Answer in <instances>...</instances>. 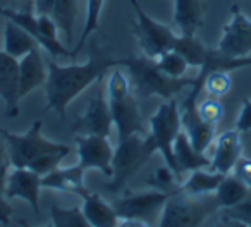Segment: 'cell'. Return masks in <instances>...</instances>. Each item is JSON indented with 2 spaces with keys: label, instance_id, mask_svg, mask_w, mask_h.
I'll return each instance as SVG.
<instances>
[{
  "label": "cell",
  "instance_id": "obj_10",
  "mask_svg": "<svg viewBox=\"0 0 251 227\" xmlns=\"http://www.w3.org/2000/svg\"><path fill=\"white\" fill-rule=\"evenodd\" d=\"M217 50L230 59L251 55V19L243 14L237 5H232L230 9V19L224 26Z\"/></svg>",
  "mask_w": 251,
  "mask_h": 227
},
{
  "label": "cell",
  "instance_id": "obj_15",
  "mask_svg": "<svg viewBox=\"0 0 251 227\" xmlns=\"http://www.w3.org/2000/svg\"><path fill=\"white\" fill-rule=\"evenodd\" d=\"M243 153L241 145V131L237 127L227 129L215 138V150L213 157L210 158V171L220 172V174H230Z\"/></svg>",
  "mask_w": 251,
  "mask_h": 227
},
{
  "label": "cell",
  "instance_id": "obj_29",
  "mask_svg": "<svg viewBox=\"0 0 251 227\" xmlns=\"http://www.w3.org/2000/svg\"><path fill=\"white\" fill-rule=\"evenodd\" d=\"M232 88V77L227 71H213L203 77V90L206 95L215 98H224Z\"/></svg>",
  "mask_w": 251,
  "mask_h": 227
},
{
  "label": "cell",
  "instance_id": "obj_11",
  "mask_svg": "<svg viewBox=\"0 0 251 227\" xmlns=\"http://www.w3.org/2000/svg\"><path fill=\"white\" fill-rule=\"evenodd\" d=\"M77 145V165L84 172L88 169H98L103 176H112V150L107 138L95 134H81L76 140Z\"/></svg>",
  "mask_w": 251,
  "mask_h": 227
},
{
  "label": "cell",
  "instance_id": "obj_7",
  "mask_svg": "<svg viewBox=\"0 0 251 227\" xmlns=\"http://www.w3.org/2000/svg\"><path fill=\"white\" fill-rule=\"evenodd\" d=\"M219 208L215 198L208 202L200 196L184 195L176 189L171 198L165 202L158 224L164 227H191L201 226L213 210Z\"/></svg>",
  "mask_w": 251,
  "mask_h": 227
},
{
  "label": "cell",
  "instance_id": "obj_16",
  "mask_svg": "<svg viewBox=\"0 0 251 227\" xmlns=\"http://www.w3.org/2000/svg\"><path fill=\"white\" fill-rule=\"evenodd\" d=\"M49 74V67L42 57L40 47L29 50L25 57L19 59V100L43 86Z\"/></svg>",
  "mask_w": 251,
  "mask_h": 227
},
{
  "label": "cell",
  "instance_id": "obj_12",
  "mask_svg": "<svg viewBox=\"0 0 251 227\" xmlns=\"http://www.w3.org/2000/svg\"><path fill=\"white\" fill-rule=\"evenodd\" d=\"M112 124L114 123H112L107 95L103 90H98V93H95L90 98L83 116L77 117V121L74 123L73 131L81 134H95V136L108 138Z\"/></svg>",
  "mask_w": 251,
  "mask_h": 227
},
{
  "label": "cell",
  "instance_id": "obj_4",
  "mask_svg": "<svg viewBox=\"0 0 251 227\" xmlns=\"http://www.w3.org/2000/svg\"><path fill=\"white\" fill-rule=\"evenodd\" d=\"M157 153V148L150 136H143L141 133H134L131 136L119 141L117 148L112 155V176L107 189L110 193L121 191L151 157Z\"/></svg>",
  "mask_w": 251,
  "mask_h": 227
},
{
  "label": "cell",
  "instance_id": "obj_31",
  "mask_svg": "<svg viewBox=\"0 0 251 227\" xmlns=\"http://www.w3.org/2000/svg\"><path fill=\"white\" fill-rule=\"evenodd\" d=\"M224 224H239V226H251V191L243 202L236 203L229 208H222Z\"/></svg>",
  "mask_w": 251,
  "mask_h": 227
},
{
  "label": "cell",
  "instance_id": "obj_34",
  "mask_svg": "<svg viewBox=\"0 0 251 227\" xmlns=\"http://www.w3.org/2000/svg\"><path fill=\"white\" fill-rule=\"evenodd\" d=\"M12 167L11 157H9V148L5 143L4 136L0 134V193H4L5 189V181H7L9 169Z\"/></svg>",
  "mask_w": 251,
  "mask_h": 227
},
{
  "label": "cell",
  "instance_id": "obj_39",
  "mask_svg": "<svg viewBox=\"0 0 251 227\" xmlns=\"http://www.w3.org/2000/svg\"><path fill=\"white\" fill-rule=\"evenodd\" d=\"M19 2H25V4H28V2H31V4H33V0H19Z\"/></svg>",
  "mask_w": 251,
  "mask_h": 227
},
{
  "label": "cell",
  "instance_id": "obj_6",
  "mask_svg": "<svg viewBox=\"0 0 251 227\" xmlns=\"http://www.w3.org/2000/svg\"><path fill=\"white\" fill-rule=\"evenodd\" d=\"M179 131H181V110H179L177 100L176 98L164 100V103L150 117V134L148 136L153 140L155 148L162 153L165 164L176 172L177 177H181L174 158V141Z\"/></svg>",
  "mask_w": 251,
  "mask_h": 227
},
{
  "label": "cell",
  "instance_id": "obj_26",
  "mask_svg": "<svg viewBox=\"0 0 251 227\" xmlns=\"http://www.w3.org/2000/svg\"><path fill=\"white\" fill-rule=\"evenodd\" d=\"M174 50H177L186 60H188L189 66L193 67H201L205 64V59L208 55V47H205L201 42H200L196 36H184L179 35L177 42H176Z\"/></svg>",
  "mask_w": 251,
  "mask_h": 227
},
{
  "label": "cell",
  "instance_id": "obj_19",
  "mask_svg": "<svg viewBox=\"0 0 251 227\" xmlns=\"http://www.w3.org/2000/svg\"><path fill=\"white\" fill-rule=\"evenodd\" d=\"M81 198H83L81 210H83L90 226H97V227L119 226V217L115 213V208L112 205H108L100 195L90 193L86 189L81 195Z\"/></svg>",
  "mask_w": 251,
  "mask_h": 227
},
{
  "label": "cell",
  "instance_id": "obj_28",
  "mask_svg": "<svg viewBox=\"0 0 251 227\" xmlns=\"http://www.w3.org/2000/svg\"><path fill=\"white\" fill-rule=\"evenodd\" d=\"M103 2H105V0H88V4H86V21H84L83 33H81L76 47H74V50H71V52H73V57H76L77 53L83 50V45H84V42H86V38L91 35V33L98 29V21H100V14H101V9H103Z\"/></svg>",
  "mask_w": 251,
  "mask_h": 227
},
{
  "label": "cell",
  "instance_id": "obj_17",
  "mask_svg": "<svg viewBox=\"0 0 251 227\" xmlns=\"http://www.w3.org/2000/svg\"><path fill=\"white\" fill-rule=\"evenodd\" d=\"M0 98L7 105L11 117H16L19 112V60L0 52Z\"/></svg>",
  "mask_w": 251,
  "mask_h": 227
},
{
  "label": "cell",
  "instance_id": "obj_21",
  "mask_svg": "<svg viewBox=\"0 0 251 227\" xmlns=\"http://www.w3.org/2000/svg\"><path fill=\"white\" fill-rule=\"evenodd\" d=\"M174 158L176 164H177L179 174L210 167V158L193 147L188 134L182 129L179 131V134L176 136L174 141Z\"/></svg>",
  "mask_w": 251,
  "mask_h": 227
},
{
  "label": "cell",
  "instance_id": "obj_3",
  "mask_svg": "<svg viewBox=\"0 0 251 227\" xmlns=\"http://www.w3.org/2000/svg\"><path fill=\"white\" fill-rule=\"evenodd\" d=\"M117 66L124 67L129 74L133 90L140 97H160L164 100L176 98L184 88L195 84V77H172L157 67L155 59L147 55L129 57V59H119Z\"/></svg>",
  "mask_w": 251,
  "mask_h": 227
},
{
  "label": "cell",
  "instance_id": "obj_8",
  "mask_svg": "<svg viewBox=\"0 0 251 227\" xmlns=\"http://www.w3.org/2000/svg\"><path fill=\"white\" fill-rule=\"evenodd\" d=\"M174 191H143L126 195L119 202H115L114 208L119 217V224L127 226H147L153 220L155 213L164 208L165 202L171 198Z\"/></svg>",
  "mask_w": 251,
  "mask_h": 227
},
{
  "label": "cell",
  "instance_id": "obj_18",
  "mask_svg": "<svg viewBox=\"0 0 251 227\" xmlns=\"http://www.w3.org/2000/svg\"><path fill=\"white\" fill-rule=\"evenodd\" d=\"M84 171L79 165L67 169H53L52 172L42 176V188L53 189V191H64V193H73V195H83L86 191L84 188Z\"/></svg>",
  "mask_w": 251,
  "mask_h": 227
},
{
  "label": "cell",
  "instance_id": "obj_37",
  "mask_svg": "<svg viewBox=\"0 0 251 227\" xmlns=\"http://www.w3.org/2000/svg\"><path fill=\"white\" fill-rule=\"evenodd\" d=\"M12 205L9 203V198L4 195V193H0V224H4V226H9L12 219Z\"/></svg>",
  "mask_w": 251,
  "mask_h": 227
},
{
  "label": "cell",
  "instance_id": "obj_1",
  "mask_svg": "<svg viewBox=\"0 0 251 227\" xmlns=\"http://www.w3.org/2000/svg\"><path fill=\"white\" fill-rule=\"evenodd\" d=\"M114 66H117V60L97 57H90L86 64L71 66H59L55 60H49V74L45 81V112L55 110L60 117H66V110L71 101L95 81H100Z\"/></svg>",
  "mask_w": 251,
  "mask_h": 227
},
{
  "label": "cell",
  "instance_id": "obj_23",
  "mask_svg": "<svg viewBox=\"0 0 251 227\" xmlns=\"http://www.w3.org/2000/svg\"><path fill=\"white\" fill-rule=\"evenodd\" d=\"M35 47H38L35 38L26 29H23L21 26H18L16 23L7 19L5 33H4V52H7L9 55H12L14 59L19 60L29 50L35 49Z\"/></svg>",
  "mask_w": 251,
  "mask_h": 227
},
{
  "label": "cell",
  "instance_id": "obj_9",
  "mask_svg": "<svg viewBox=\"0 0 251 227\" xmlns=\"http://www.w3.org/2000/svg\"><path fill=\"white\" fill-rule=\"evenodd\" d=\"M136 14V38L141 47L143 55L150 57V59H158L162 53L174 50L176 42H177V35H174L171 28L165 25H160L155 19H151L143 9L140 7L138 0H131Z\"/></svg>",
  "mask_w": 251,
  "mask_h": 227
},
{
  "label": "cell",
  "instance_id": "obj_35",
  "mask_svg": "<svg viewBox=\"0 0 251 227\" xmlns=\"http://www.w3.org/2000/svg\"><path fill=\"white\" fill-rule=\"evenodd\" d=\"M232 174L251 189V157H243L241 155L239 160L234 165Z\"/></svg>",
  "mask_w": 251,
  "mask_h": 227
},
{
  "label": "cell",
  "instance_id": "obj_20",
  "mask_svg": "<svg viewBox=\"0 0 251 227\" xmlns=\"http://www.w3.org/2000/svg\"><path fill=\"white\" fill-rule=\"evenodd\" d=\"M174 25L184 36H195L203 25V0H174Z\"/></svg>",
  "mask_w": 251,
  "mask_h": 227
},
{
  "label": "cell",
  "instance_id": "obj_27",
  "mask_svg": "<svg viewBox=\"0 0 251 227\" xmlns=\"http://www.w3.org/2000/svg\"><path fill=\"white\" fill-rule=\"evenodd\" d=\"M50 220L57 227H86L90 226L81 206H60L52 205Z\"/></svg>",
  "mask_w": 251,
  "mask_h": 227
},
{
  "label": "cell",
  "instance_id": "obj_32",
  "mask_svg": "<svg viewBox=\"0 0 251 227\" xmlns=\"http://www.w3.org/2000/svg\"><path fill=\"white\" fill-rule=\"evenodd\" d=\"M196 110H198V116L205 123L213 124V126H217L224 116V105L220 101V98L210 97V95L206 98H203L200 103H196Z\"/></svg>",
  "mask_w": 251,
  "mask_h": 227
},
{
  "label": "cell",
  "instance_id": "obj_13",
  "mask_svg": "<svg viewBox=\"0 0 251 227\" xmlns=\"http://www.w3.org/2000/svg\"><path fill=\"white\" fill-rule=\"evenodd\" d=\"M181 129L188 134L193 147L201 153H205L215 140V126L205 123L198 116L196 100L191 97H186L181 103Z\"/></svg>",
  "mask_w": 251,
  "mask_h": 227
},
{
  "label": "cell",
  "instance_id": "obj_14",
  "mask_svg": "<svg viewBox=\"0 0 251 227\" xmlns=\"http://www.w3.org/2000/svg\"><path fill=\"white\" fill-rule=\"evenodd\" d=\"M40 189H42V176L26 167H14L9 172L5 181L4 195L9 200L19 198L26 202L35 212L40 210Z\"/></svg>",
  "mask_w": 251,
  "mask_h": 227
},
{
  "label": "cell",
  "instance_id": "obj_33",
  "mask_svg": "<svg viewBox=\"0 0 251 227\" xmlns=\"http://www.w3.org/2000/svg\"><path fill=\"white\" fill-rule=\"evenodd\" d=\"M176 177H177L176 172L165 164L164 167H158L153 172V176L148 179V184L155 186V189H158V191H176L174 189Z\"/></svg>",
  "mask_w": 251,
  "mask_h": 227
},
{
  "label": "cell",
  "instance_id": "obj_2",
  "mask_svg": "<svg viewBox=\"0 0 251 227\" xmlns=\"http://www.w3.org/2000/svg\"><path fill=\"white\" fill-rule=\"evenodd\" d=\"M105 91H107L108 108H110L112 123L117 129L119 141L134 133L143 134L145 127L140 105H138L136 93H134L133 84H131L129 76L126 74L124 67H112V71L108 73Z\"/></svg>",
  "mask_w": 251,
  "mask_h": 227
},
{
  "label": "cell",
  "instance_id": "obj_30",
  "mask_svg": "<svg viewBox=\"0 0 251 227\" xmlns=\"http://www.w3.org/2000/svg\"><path fill=\"white\" fill-rule=\"evenodd\" d=\"M157 67L160 71H164L165 74L172 77H182L186 76V71H188L189 64L177 50H169V52L162 53L158 59H155Z\"/></svg>",
  "mask_w": 251,
  "mask_h": 227
},
{
  "label": "cell",
  "instance_id": "obj_22",
  "mask_svg": "<svg viewBox=\"0 0 251 227\" xmlns=\"http://www.w3.org/2000/svg\"><path fill=\"white\" fill-rule=\"evenodd\" d=\"M224 174L215 171H210L206 169H198V171H193V174L188 177V181L182 186H179L177 191L184 193V195L191 196H205L210 193H215L219 184L222 182Z\"/></svg>",
  "mask_w": 251,
  "mask_h": 227
},
{
  "label": "cell",
  "instance_id": "obj_36",
  "mask_svg": "<svg viewBox=\"0 0 251 227\" xmlns=\"http://www.w3.org/2000/svg\"><path fill=\"white\" fill-rule=\"evenodd\" d=\"M236 127L241 133H251V100L250 98H244L243 100V107H241Z\"/></svg>",
  "mask_w": 251,
  "mask_h": 227
},
{
  "label": "cell",
  "instance_id": "obj_38",
  "mask_svg": "<svg viewBox=\"0 0 251 227\" xmlns=\"http://www.w3.org/2000/svg\"><path fill=\"white\" fill-rule=\"evenodd\" d=\"M53 4H55V0H33V12H35V16L50 14Z\"/></svg>",
  "mask_w": 251,
  "mask_h": 227
},
{
  "label": "cell",
  "instance_id": "obj_24",
  "mask_svg": "<svg viewBox=\"0 0 251 227\" xmlns=\"http://www.w3.org/2000/svg\"><path fill=\"white\" fill-rule=\"evenodd\" d=\"M50 16L57 25L59 33L66 38V43L71 45L77 16V0H55Z\"/></svg>",
  "mask_w": 251,
  "mask_h": 227
},
{
  "label": "cell",
  "instance_id": "obj_25",
  "mask_svg": "<svg viewBox=\"0 0 251 227\" xmlns=\"http://www.w3.org/2000/svg\"><path fill=\"white\" fill-rule=\"evenodd\" d=\"M250 191L251 189L230 172V174L224 176L222 182L217 188L215 202L219 205V208H229V206H234L236 203L243 202L250 195Z\"/></svg>",
  "mask_w": 251,
  "mask_h": 227
},
{
  "label": "cell",
  "instance_id": "obj_5",
  "mask_svg": "<svg viewBox=\"0 0 251 227\" xmlns=\"http://www.w3.org/2000/svg\"><path fill=\"white\" fill-rule=\"evenodd\" d=\"M42 121H36L25 134L9 133L7 129H0V134L4 136L9 148V157H11L12 167H26L28 169L33 162L45 155L52 153H71V147L64 143L47 140L42 134Z\"/></svg>",
  "mask_w": 251,
  "mask_h": 227
}]
</instances>
